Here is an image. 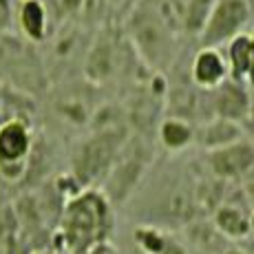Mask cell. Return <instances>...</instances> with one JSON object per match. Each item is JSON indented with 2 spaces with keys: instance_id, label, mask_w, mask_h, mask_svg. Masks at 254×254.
Here are the masks:
<instances>
[{
  "instance_id": "4fadbf2b",
  "label": "cell",
  "mask_w": 254,
  "mask_h": 254,
  "mask_svg": "<svg viewBox=\"0 0 254 254\" xmlns=\"http://www.w3.org/2000/svg\"><path fill=\"white\" fill-rule=\"evenodd\" d=\"M135 241H137L141 254H166L173 239L153 226H141L135 230Z\"/></svg>"
},
{
  "instance_id": "9a60e30c",
  "label": "cell",
  "mask_w": 254,
  "mask_h": 254,
  "mask_svg": "<svg viewBox=\"0 0 254 254\" xmlns=\"http://www.w3.org/2000/svg\"><path fill=\"white\" fill-rule=\"evenodd\" d=\"M86 254H120V252H117L109 241H104V243H97L95 248H91V250L86 252Z\"/></svg>"
},
{
  "instance_id": "7c38bea8",
  "label": "cell",
  "mask_w": 254,
  "mask_h": 254,
  "mask_svg": "<svg viewBox=\"0 0 254 254\" xmlns=\"http://www.w3.org/2000/svg\"><path fill=\"white\" fill-rule=\"evenodd\" d=\"M214 226L228 239H246L252 234L250 214L237 206H221L214 212Z\"/></svg>"
},
{
  "instance_id": "9c48e42d",
  "label": "cell",
  "mask_w": 254,
  "mask_h": 254,
  "mask_svg": "<svg viewBox=\"0 0 254 254\" xmlns=\"http://www.w3.org/2000/svg\"><path fill=\"white\" fill-rule=\"evenodd\" d=\"M243 135L246 133H243L241 124L212 117V120H208L206 124H201L199 128H194V144H197L199 148H203L206 153H210V150L223 148V146L243 139Z\"/></svg>"
},
{
  "instance_id": "3957f363",
  "label": "cell",
  "mask_w": 254,
  "mask_h": 254,
  "mask_svg": "<svg viewBox=\"0 0 254 254\" xmlns=\"http://www.w3.org/2000/svg\"><path fill=\"white\" fill-rule=\"evenodd\" d=\"M122 144L109 130L97 133L80 146L73 153V173L71 177L80 184V188H93V184L102 177H109L113 164H117V153Z\"/></svg>"
},
{
  "instance_id": "7a4b0ae2",
  "label": "cell",
  "mask_w": 254,
  "mask_h": 254,
  "mask_svg": "<svg viewBox=\"0 0 254 254\" xmlns=\"http://www.w3.org/2000/svg\"><path fill=\"white\" fill-rule=\"evenodd\" d=\"M252 16L250 0H212L199 29L201 49H219L246 31Z\"/></svg>"
},
{
  "instance_id": "52a82bcc",
  "label": "cell",
  "mask_w": 254,
  "mask_h": 254,
  "mask_svg": "<svg viewBox=\"0 0 254 254\" xmlns=\"http://www.w3.org/2000/svg\"><path fill=\"white\" fill-rule=\"evenodd\" d=\"M228 77L246 89H254V38L248 31L228 42Z\"/></svg>"
},
{
  "instance_id": "6da1fadb",
  "label": "cell",
  "mask_w": 254,
  "mask_h": 254,
  "mask_svg": "<svg viewBox=\"0 0 254 254\" xmlns=\"http://www.w3.org/2000/svg\"><path fill=\"white\" fill-rule=\"evenodd\" d=\"M113 230V206L100 188H84L64 201L60 239L66 252L86 254L97 243L109 241Z\"/></svg>"
},
{
  "instance_id": "2e32d148",
  "label": "cell",
  "mask_w": 254,
  "mask_h": 254,
  "mask_svg": "<svg viewBox=\"0 0 254 254\" xmlns=\"http://www.w3.org/2000/svg\"><path fill=\"white\" fill-rule=\"evenodd\" d=\"M223 254H246L243 250H237V248H232V250H228V252H223Z\"/></svg>"
},
{
  "instance_id": "5bb4252c",
  "label": "cell",
  "mask_w": 254,
  "mask_h": 254,
  "mask_svg": "<svg viewBox=\"0 0 254 254\" xmlns=\"http://www.w3.org/2000/svg\"><path fill=\"white\" fill-rule=\"evenodd\" d=\"M243 133H248L250 135V141H254V102H252V109H250V113H248V117H246V122H243Z\"/></svg>"
},
{
  "instance_id": "277c9868",
  "label": "cell",
  "mask_w": 254,
  "mask_h": 254,
  "mask_svg": "<svg viewBox=\"0 0 254 254\" xmlns=\"http://www.w3.org/2000/svg\"><path fill=\"white\" fill-rule=\"evenodd\" d=\"M31 148V128L22 120H7L0 124V175L7 182H18L24 177Z\"/></svg>"
},
{
  "instance_id": "5b68a950",
  "label": "cell",
  "mask_w": 254,
  "mask_h": 254,
  "mask_svg": "<svg viewBox=\"0 0 254 254\" xmlns=\"http://www.w3.org/2000/svg\"><path fill=\"white\" fill-rule=\"evenodd\" d=\"M206 162L210 173L221 182H234V179H246L254 170V141L248 137L228 144L223 148L206 153Z\"/></svg>"
},
{
  "instance_id": "30bf717a",
  "label": "cell",
  "mask_w": 254,
  "mask_h": 254,
  "mask_svg": "<svg viewBox=\"0 0 254 254\" xmlns=\"http://www.w3.org/2000/svg\"><path fill=\"white\" fill-rule=\"evenodd\" d=\"M18 24L20 31L31 42H42L47 38L49 13L42 0H22L18 9Z\"/></svg>"
},
{
  "instance_id": "e0dca14e",
  "label": "cell",
  "mask_w": 254,
  "mask_h": 254,
  "mask_svg": "<svg viewBox=\"0 0 254 254\" xmlns=\"http://www.w3.org/2000/svg\"><path fill=\"white\" fill-rule=\"evenodd\" d=\"M33 254H45V252H40V250H38V252H33Z\"/></svg>"
},
{
  "instance_id": "ac0fdd59",
  "label": "cell",
  "mask_w": 254,
  "mask_h": 254,
  "mask_svg": "<svg viewBox=\"0 0 254 254\" xmlns=\"http://www.w3.org/2000/svg\"><path fill=\"white\" fill-rule=\"evenodd\" d=\"M250 36H252V38H254V29H252V31H250Z\"/></svg>"
},
{
  "instance_id": "8992f818",
  "label": "cell",
  "mask_w": 254,
  "mask_h": 254,
  "mask_svg": "<svg viewBox=\"0 0 254 254\" xmlns=\"http://www.w3.org/2000/svg\"><path fill=\"white\" fill-rule=\"evenodd\" d=\"M210 106H212V117L243 124L252 109L250 89L228 77L223 84L210 91Z\"/></svg>"
},
{
  "instance_id": "ba28073f",
  "label": "cell",
  "mask_w": 254,
  "mask_h": 254,
  "mask_svg": "<svg viewBox=\"0 0 254 254\" xmlns=\"http://www.w3.org/2000/svg\"><path fill=\"white\" fill-rule=\"evenodd\" d=\"M190 77L206 91L217 89L228 80V62L219 49H199L190 64Z\"/></svg>"
},
{
  "instance_id": "8fae6325",
  "label": "cell",
  "mask_w": 254,
  "mask_h": 254,
  "mask_svg": "<svg viewBox=\"0 0 254 254\" xmlns=\"http://www.w3.org/2000/svg\"><path fill=\"white\" fill-rule=\"evenodd\" d=\"M159 141L168 153H182L194 144V128L182 117H168L159 124Z\"/></svg>"
}]
</instances>
